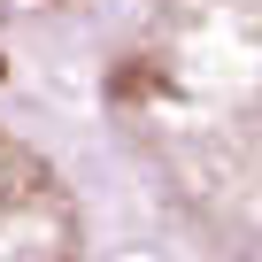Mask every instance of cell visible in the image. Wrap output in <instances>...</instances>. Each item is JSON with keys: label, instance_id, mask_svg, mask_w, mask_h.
Returning a JSON list of instances; mask_svg holds the SVG:
<instances>
[]
</instances>
